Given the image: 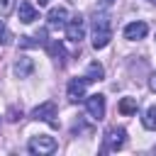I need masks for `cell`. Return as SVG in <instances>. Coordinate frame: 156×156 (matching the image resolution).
I'll return each instance as SVG.
<instances>
[{
	"mask_svg": "<svg viewBox=\"0 0 156 156\" xmlns=\"http://www.w3.org/2000/svg\"><path fill=\"white\" fill-rule=\"evenodd\" d=\"M112 39V20L107 12L93 15V49H105Z\"/></svg>",
	"mask_w": 156,
	"mask_h": 156,
	"instance_id": "6da1fadb",
	"label": "cell"
},
{
	"mask_svg": "<svg viewBox=\"0 0 156 156\" xmlns=\"http://www.w3.org/2000/svg\"><path fill=\"white\" fill-rule=\"evenodd\" d=\"M127 141V129L124 127H110L105 132V139H102V154H112V151H119Z\"/></svg>",
	"mask_w": 156,
	"mask_h": 156,
	"instance_id": "7a4b0ae2",
	"label": "cell"
},
{
	"mask_svg": "<svg viewBox=\"0 0 156 156\" xmlns=\"http://www.w3.org/2000/svg\"><path fill=\"white\" fill-rule=\"evenodd\" d=\"M56 149H58V144H56V139H54V136H49V134L32 136V139H29V144H27V151H29V154H34V156H49V154H54Z\"/></svg>",
	"mask_w": 156,
	"mask_h": 156,
	"instance_id": "3957f363",
	"label": "cell"
},
{
	"mask_svg": "<svg viewBox=\"0 0 156 156\" xmlns=\"http://www.w3.org/2000/svg\"><path fill=\"white\" fill-rule=\"evenodd\" d=\"M32 119H37V122H46V124L56 127V124H58V122H56V105H54L51 100L37 105V107L32 110Z\"/></svg>",
	"mask_w": 156,
	"mask_h": 156,
	"instance_id": "277c9868",
	"label": "cell"
},
{
	"mask_svg": "<svg viewBox=\"0 0 156 156\" xmlns=\"http://www.w3.org/2000/svg\"><path fill=\"white\" fill-rule=\"evenodd\" d=\"M66 39L68 41H73V44H80V39L85 37V20L80 17V15H76V17H71L68 22H66Z\"/></svg>",
	"mask_w": 156,
	"mask_h": 156,
	"instance_id": "5b68a950",
	"label": "cell"
},
{
	"mask_svg": "<svg viewBox=\"0 0 156 156\" xmlns=\"http://www.w3.org/2000/svg\"><path fill=\"white\" fill-rule=\"evenodd\" d=\"M85 110L93 119H102L105 117V95H100V93L88 95L85 98Z\"/></svg>",
	"mask_w": 156,
	"mask_h": 156,
	"instance_id": "8992f818",
	"label": "cell"
},
{
	"mask_svg": "<svg viewBox=\"0 0 156 156\" xmlns=\"http://www.w3.org/2000/svg\"><path fill=\"white\" fill-rule=\"evenodd\" d=\"M68 20H71V15H68V10H66L63 5L51 7V10H49V15H46V22H49V27H51V29H63Z\"/></svg>",
	"mask_w": 156,
	"mask_h": 156,
	"instance_id": "52a82bcc",
	"label": "cell"
},
{
	"mask_svg": "<svg viewBox=\"0 0 156 156\" xmlns=\"http://www.w3.org/2000/svg\"><path fill=\"white\" fill-rule=\"evenodd\" d=\"M85 85H88L85 76H80V78H71V80H68V88H66L68 100H71V102L83 100V98H85Z\"/></svg>",
	"mask_w": 156,
	"mask_h": 156,
	"instance_id": "ba28073f",
	"label": "cell"
},
{
	"mask_svg": "<svg viewBox=\"0 0 156 156\" xmlns=\"http://www.w3.org/2000/svg\"><path fill=\"white\" fill-rule=\"evenodd\" d=\"M122 34H124V39H129V41L144 39V37L149 34V24H146V22H141V20H136V22H129V24L122 29Z\"/></svg>",
	"mask_w": 156,
	"mask_h": 156,
	"instance_id": "9c48e42d",
	"label": "cell"
},
{
	"mask_svg": "<svg viewBox=\"0 0 156 156\" xmlns=\"http://www.w3.org/2000/svg\"><path fill=\"white\" fill-rule=\"evenodd\" d=\"M17 15H20V22H24V24H32L34 20H39V10H37L29 0H22V2H20Z\"/></svg>",
	"mask_w": 156,
	"mask_h": 156,
	"instance_id": "30bf717a",
	"label": "cell"
},
{
	"mask_svg": "<svg viewBox=\"0 0 156 156\" xmlns=\"http://www.w3.org/2000/svg\"><path fill=\"white\" fill-rule=\"evenodd\" d=\"M12 71H15L17 78H27V76L34 71V61H32L29 56H20V58L15 61V66H12Z\"/></svg>",
	"mask_w": 156,
	"mask_h": 156,
	"instance_id": "8fae6325",
	"label": "cell"
},
{
	"mask_svg": "<svg viewBox=\"0 0 156 156\" xmlns=\"http://www.w3.org/2000/svg\"><path fill=\"white\" fill-rule=\"evenodd\" d=\"M102 76H105V68L98 61H90L88 63V71H85V80L88 83H95V80H102Z\"/></svg>",
	"mask_w": 156,
	"mask_h": 156,
	"instance_id": "7c38bea8",
	"label": "cell"
},
{
	"mask_svg": "<svg viewBox=\"0 0 156 156\" xmlns=\"http://www.w3.org/2000/svg\"><path fill=\"white\" fill-rule=\"evenodd\" d=\"M136 107H139V100H136V98H122L119 105H117V110H119L122 115H134Z\"/></svg>",
	"mask_w": 156,
	"mask_h": 156,
	"instance_id": "4fadbf2b",
	"label": "cell"
},
{
	"mask_svg": "<svg viewBox=\"0 0 156 156\" xmlns=\"http://www.w3.org/2000/svg\"><path fill=\"white\" fill-rule=\"evenodd\" d=\"M141 124H144L149 132H156V105H151V107L144 112V117H141Z\"/></svg>",
	"mask_w": 156,
	"mask_h": 156,
	"instance_id": "5bb4252c",
	"label": "cell"
},
{
	"mask_svg": "<svg viewBox=\"0 0 156 156\" xmlns=\"http://www.w3.org/2000/svg\"><path fill=\"white\" fill-rule=\"evenodd\" d=\"M49 54L58 61V63H63V56H66V51H63V44H58V41H51L49 44Z\"/></svg>",
	"mask_w": 156,
	"mask_h": 156,
	"instance_id": "9a60e30c",
	"label": "cell"
},
{
	"mask_svg": "<svg viewBox=\"0 0 156 156\" xmlns=\"http://www.w3.org/2000/svg\"><path fill=\"white\" fill-rule=\"evenodd\" d=\"M15 10V0H0V17H7Z\"/></svg>",
	"mask_w": 156,
	"mask_h": 156,
	"instance_id": "2e32d148",
	"label": "cell"
},
{
	"mask_svg": "<svg viewBox=\"0 0 156 156\" xmlns=\"http://www.w3.org/2000/svg\"><path fill=\"white\" fill-rule=\"evenodd\" d=\"M98 5H100L102 10H107V7H112V5H115V0H98Z\"/></svg>",
	"mask_w": 156,
	"mask_h": 156,
	"instance_id": "e0dca14e",
	"label": "cell"
},
{
	"mask_svg": "<svg viewBox=\"0 0 156 156\" xmlns=\"http://www.w3.org/2000/svg\"><path fill=\"white\" fill-rule=\"evenodd\" d=\"M149 88H151V90H156V76H151V80H149Z\"/></svg>",
	"mask_w": 156,
	"mask_h": 156,
	"instance_id": "ac0fdd59",
	"label": "cell"
},
{
	"mask_svg": "<svg viewBox=\"0 0 156 156\" xmlns=\"http://www.w3.org/2000/svg\"><path fill=\"white\" fill-rule=\"evenodd\" d=\"M46 2H49V0H39V5H46Z\"/></svg>",
	"mask_w": 156,
	"mask_h": 156,
	"instance_id": "d6986e66",
	"label": "cell"
},
{
	"mask_svg": "<svg viewBox=\"0 0 156 156\" xmlns=\"http://www.w3.org/2000/svg\"><path fill=\"white\" fill-rule=\"evenodd\" d=\"M149 2H156V0H149Z\"/></svg>",
	"mask_w": 156,
	"mask_h": 156,
	"instance_id": "ffe728a7",
	"label": "cell"
}]
</instances>
